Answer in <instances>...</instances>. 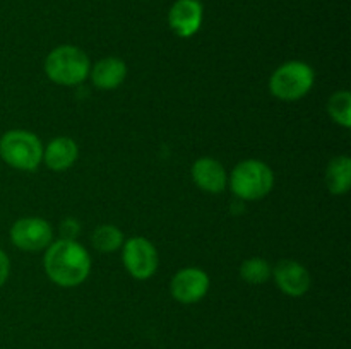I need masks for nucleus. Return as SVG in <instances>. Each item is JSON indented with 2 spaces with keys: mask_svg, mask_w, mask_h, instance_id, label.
I'll use <instances>...</instances> for the list:
<instances>
[{
  "mask_svg": "<svg viewBox=\"0 0 351 349\" xmlns=\"http://www.w3.org/2000/svg\"><path fill=\"white\" fill-rule=\"evenodd\" d=\"M273 274L269 262L259 257H252L247 259L245 262L240 266V277L247 281L249 284H264Z\"/></svg>",
  "mask_w": 351,
  "mask_h": 349,
  "instance_id": "obj_16",
  "label": "nucleus"
},
{
  "mask_svg": "<svg viewBox=\"0 0 351 349\" xmlns=\"http://www.w3.org/2000/svg\"><path fill=\"white\" fill-rule=\"evenodd\" d=\"M91 270V259L84 246L75 240H58L48 245L45 253V272L62 287H74L84 283Z\"/></svg>",
  "mask_w": 351,
  "mask_h": 349,
  "instance_id": "obj_1",
  "label": "nucleus"
},
{
  "mask_svg": "<svg viewBox=\"0 0 351 349\" xmlns=\"http://www.w3.org/2000/svg\"><path fill=\"white\" fill-rule=\"evenodd\" d=\"M79 231H81V224L75 219L67 218L60 222V235L62 240H75Z\"/></svg>",
  "mask_w": 351,
  "mask_h": 349,
  "instance_id": "obj_18",
  "label": "nucleus"
},
{
  "mask_svg": "<svg viewBox=\"0 0 351 349\" xmlns=\"http://www.w3.org/2000/svg\"><path fill=\"white\" fill-rule=\"evenodd\" d=\"M91 242L99 252H115L123 245V235L117 226L101 224L93 231Z\"/></svg>",
  "mask_w": 351,
  "mask_h": 349,
  "instance_id": "obj_15",
  "label": "nucleus"
},
{
  "mask_svg": "<svg viewBox=\"0 0 351 349\" xmlns=\"http://www.w3.org/2000/svg\"><path fill=\"white\" fill-rule=\"evenodd\" d=\"M274 185L273 170L259 159L242 161L230 177L233 194L242 201H259L266 197Z\"/></svg>",
  "mask_w": 351,
  "mask_h": 349,
  "instance_id": "obj_3",
  "label": "nucleus"
},
{
  "mask_svg": "<svg viewBox=\"0 0 351 349\" xmlns=\"http://www.w3.org/2000/svg\"><path fill=\"white\" fill-rule=\"evenodd\" d=\"M192 178L195 185L209 194H219L226 188V171L219 161L213 157H201L192 166Z\"/></svg>",
  "mask_w": 351,
  "mask_h": 349,
  "instance_id": "obj_11",
  "label": "nucleus"
},
{
  "mask_svg": "<svg viewBox=\"0 0 351 349\" xmlns=\"http://www.w3.org/2000/svg\"><path fill=\"white\" fill-rule=\"evenodd\" d=\"M0 157L16 170H36L43 159V146L27 130H9L0 139Z\"/></svg>",
  "mask_w": 351,
  "mask_h": 349,
  "instance_id": "obj_4",
  "label": "nucleus"
},
{
  "mask_svg": "<svg viewBox=\"0 0 351 349\" xmlns=\"http://www.w3.org/2000/svg\"><path fill=\"white\" fill-rule=\"evenodd\" d=\"M204 9L199 0H177L168 12L170 29L180 38H191L202 24Z\"/></svg>",
  "mask_w": 351,
  "mask_h": 349,
  "instance_id": "obj_9",
  "label": "nucleus"
},
{
  "mask_svg": "<svg viewBox=\"0 0 351 349\" xmlns=\"http://www.w3.org/2000/svg\"><path fill=\"white\" fill-rule=\"evenodd\" d=\"M51 226L41 218L17 219L10 228V240L14 245L26 252L47 248L51 243Z\"/></svg>",
  "mask_w": 351,
  "mask_h": 349,
  "instance_id": "obj_7",
  "label": "nucleus"
},
{
  "mask_svg": "<svg viewBox=\"0 0 351 349\" xmlns=\"http://www.w3.org/2000/svg\"><path fill=\"white\" fill-rule=\"evenodd\" d=\"M91 65L81 48L62 44L50 51L45 60V72L48 79L62 86H77L88 79Z\"/></svg>",
  "mask_w": 351,
  "mask_h": 349,
  "instance_id": "obj_2",
  "label": "nucleus"
},
{
  "mask_svg": "<svg viewBox=\"0 0 351 349\" xmlns=\"http://www.w3.org/2000/svg\"><path fill=\"white\" fill-rule=\"evenodd\" d=\"M278 287L288 296H304L311 289V274L295 260H281L273 269Z\"/></svg>",
  "mask_w": 351,
  "mask_h": 349,
  "instance_id": "obj_10",
  "label": "nucleus"
},
{
  "mask_svg": "<svg viewBox=\"0 0 351 349\" xmlns=\"http://www.w3.org/2000/svg\"><path fill=\"white\" fill-rule=\"evenodd\" d=\"M127 65L125 62L117 57H108L99 60L93 67L91 79L93 84L99 89H115L125 81Z\"/></svg>",
  "mask_w": 351,
  "mask_h": 349,
  "instance_id": "obj_13",
  "label": "nucleus"
},
{
  "mask_svg": "<svg viewBox=\"0 0 351 349\" xmlns=\"http://www.w3.org/2000/svg\"><path fill=\"white\" fill-rule=\"evenodd\" d=\"M328 112L336 123L345 129L351 127V94L348 91H339L331 96L328 103Z\"/></svg>",
  "mask_w": 351,
  "mask_h": 349,
  "instance_id": "obj_17",
  "label": "nucleus"
},
{
  "mask_svg": "<svg viewBox=\"0 0 351 349\" xmlns=\"http://www.w3.org/2000/svg\"><path fill=\"white\" fill-rule=\"evenodd\" d=\"M77 144L71 137H57L43 149V161L50 170L64 171L77 159Z\"/></svg>",
  "mask_w": 351,
  "mask_h": 349,
  "instance_id": "obj_12",
  "label": "nucleus"
},
{
  "mask_svg": "<svg viewBox=\"0 0 351 349\" xmlns=\"http://www.w3.org/2000/svg\"><path fill=\"white\" fill-rule=\"evenodd\" d=\"M326 185L335 195H343L351 185V159L348 156H336L329 161L326 170Z\"/></svg>",
  "mask_w": 351,
  "mask_h": 349,
  "instance_id": "obj_14",
  "label": "nucleus"
},
{
  "mask_svg": "<svg viewBox=\"0 0 351 349\" xmlns=\"http://www.w3.org/2000/svg\"><path fill=\"white\" fill-rule=\"evenodd\" d=\"M314 86V70L305 62H287L273 74L269 89L276 98L295 101L307 94Z\"/></svg>",
  "mask_w": 351,
  "mask_h": 349,
  "instance_id": "obj_5",
  "label": "nucleus"
},
{
  "mask_svg": "<svg viewBox=\"0 0 351 349\" xmlns=\"http://www.w3.org/2000/svg\"><path fill=\"white\" fill-rule=\"evenodd\" d=\"M170 289L175 300L180 303H197L208 293L209 277L204 270L197 269V267L180 269L171 279Z\"/></svg>",
  "mask_w": 351,
  "mask_h": 349,
  "instance_id": "obj_8",
  "label": "nucleus"
},
{
  "mask_svg": "<svg viewBox=\"0 0 351 349\" xmlns=\"http://www.w3.org/2000/svg\"><path fill=\"white\" fill-rule=\"evenodd\" d=\"M123 263L136 279H149L158 269V252L149 240L134 236L123 243Z\"/></svg>",
  "mask_w": 351,
  "mask_h": 349,
  "instance_id": "obj_6",
  "label": "nucleus"
},
{
  "mask_svg": "<svg viewBox=\"0 0 351 349\" xmlns=\"http://www.w3.org/2000/svg\"><path fill=\"white\" fill-rule=\"evenodd\" d=\"M10 272V262H9V257L5 255L3 250H0V287L5 284L7 277H9Z\"/></svg>",
  "mask_w": 351,
  "mask_h": 349,
  "instance_id": "obj_19",
  "label": "nucleus"
}]
</instances>
